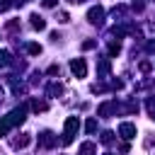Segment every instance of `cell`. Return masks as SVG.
I'll list each match as a JSON object with an SVG mask.
<instances>
[{"instance_id": "277c9868", "label": "cell", "mask_w": 155, "mask_h": 155, "mask_svg": "<svg viewBox=\"0 0 155 155\" xmlns=\"http://www.w3.org/2000/svg\"><path fill=\"white\" fill-rule=\"evenodd\" d=\"M31 27H34V29H46V22H44L39 15H31Z\"/></svg>"}, {"instance_id": "8fae6325", "label": "cell", "mask_w": 155, "mask_h": 155, "mask_svg": "<svg viewBox=\"0 0 155 155\" xmlns=\"http://www.w3.org/2000/svg\"><path fill=\"white\" fill-rule=\"evenodd\" d=\"M0 63H2V65H7V63H10V53H7V51H2V53H0Z\"/></svg>"}, {"instance_id": "30bf717a", "label": "cell", "mask_w": 155, "mask_h": 155, "mask_svg": "<svg viewBox=\"0 0 155 155\" xmlns=\"http://www.w3.org/2000/svg\"><path fill=\"white\" fill-rule=\"evenodd\" d=\"M85 128H87V133H92V131H94V128H97V121H94V119H90V121H87V126H85Z\"/></svg>"}, {"instance_id": "8992f818", "label": "cell", "mask_w": 155, "mask_h": 155, "mask_svg": "<svg viewBox=\"0 0 155 155\" xmlns=\"http://www.w3.org/2000/svg\"><path fill=\"white\" fill-rule=\"evenodd\" d=\"M97 148H94V143H85L82 148H80V155H92Z\"/></svg>"}, {"instance_id": "5b68a950", "label": "cell", "mask_w": 155, "mask_h": 155, "mask_svg": "<svg viewBox=\"0 0 155 155\" xmlns=\"http://www.w3.org/2000/svg\"><path fill=\"white\" fill-rule=\"evenodd\" d=\"M87 17H90V22H99V17H102V7H92Z\"/></svg>"}, {"instance_id": "ba28073f", "label": "cell", "mask_w": 155, "mask_h": 155, "mask_svg": "<svg viewBox=\"0 0 155 155\" xmlns=\"http://www.w3.org/2000/svg\"><path fill=\"white\" fill-rule=\"evenodd\" d=\"M31 109H34V111H46V109H48V104H46V102H34V104H31Z\"/></svg>"}, {"instance_id": "7c38bea8", "label": "cell", "mask_w": 155, "mask_h": 155, "mask_svg": "<svg viewBox=\"0 0 155 155\" xmlns=\"http://www.w3.org/2000/svg\"><path fill=\"white\" fill-rule=\"evenodd\" d=\"M56 2H58V0H44V7H53Z\"/></svg>"}, {"instance_id": "52a82bcc", "label": "cell", "mask_w": 155, "mask_h": 155, "mask_svg": "<svg viewBox=\"0 0 155 155\" xmlns=\"http://www.w3.org/2000/svg\"><path fill=\"white\" fill-rule=\"evenodd\" d=\"M10 126H12V124H10V119H2V121H0V136H5V133L10 131Z\"/></svg>"}, {"instance_id": "7a4b0ae2", "label": "cell", "mask_w": 155, "mask_h": 155, "mask_svg": "<svg viewBox=\"0 0 155 155\" xmlns=\"http://www.w3.org/2000/svg\"><path fill=\"white\" fill-rule=\"evenodd\" d=\"M70 70H73L78 78H85V75H87V63H85V58H75V61L70 63Z\"/></svg>"}, {"instance_id": "6da1fadb", "label": "cell", "mask_w": 155, "mask_h": 155, "mask_svg": "<svg viewBox=\"0 0 155 155\" xmlns=\"http://www.w3.org/2000/svg\"><path fill=\"white\" fill-rule=\"evenodd\" d=\"M78 126H80L78 116H68V119H65V133H63V143H70V140H73V136H75Z\"/></svg>"}, {"instance_id": "3957f363", "label": "cell", "mask_w": 155, "mask_h": 155, "mask_svg": "<svg viewBox=\"0 0 155 155\" xmlns=\"http://www.w3.org/2000/svg\"><path fill=\"white\" fill-rule=\"evenodd\" d=\"M119 133L128 140V138H133V136H136V126H133V124H121V126H119Z\"/></svg>"}, {"instance_id": "9c48e42d", "label": "cell", "mask_w": 155, "mask_h": 155, "mask_svg": "<svg viewBox=\"0 0 155 155\" xmlns=\"http://www.w3.org/2000/svg\"><path fill=\"white\" fill-rule=\"evenodd\" d=\"M29 53H31V56L41 53V46H39V44H29Z\"/></svg>"}, {"instance_id": "4fadbf2b", "label": "cell", "mask_w": 155, "mask_h": 155, "mask_svg": "<svg viewBox=\"0 0 155 155\" xmlns=\"http://www.w3.org/2000/svg\"><path fill=\"white\" fill-rule=\"evenodd\" d=\"M70 2H82V0H70Z\"/></svg>"}]
</instances>
